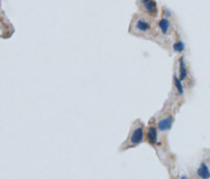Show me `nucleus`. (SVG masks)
<instances>
[{"label":"nucleus","instance_id":"2","mask_svg":"<svg viewBox=\"0 0 210 179\" xmlns=\"http://www.w3.org/2000/svg\"><path fill=\"white\" fill-rule=\"evenodd\" d=\"M172 68L176 70L179 78L184 83L186 91L191 90L195 84V79L192 75L190 63L186 58V55H181V56L176 57Z\"/></svg>","mask_w":210,"mask_h":179},{"label":"nucleus","instance_id":"6","mask_svg":"<svg viewBox=\"0 0 210 179\" xmlns=\"http://www.w3.org/2000/svg\"><path fill=\"white\" fill-rule=\"evenodd\" d=\"M186 43H185L184 39L181 36V31L180 29L176 32L175 36H173L172 42H171V51L170 55H175L176 57L181 56V55H186Z\"/></svg>","mask_w":210,"mask_h":179},{"label":"nucleus","instance_id":"9","mask_svg":"<svg viewBox=\"0 0 210 179\" xmlns=\"http://www.w3.org/2000/svg\"><path fill=\"white\" fill-rule=\"evenodd\" d=\"M160 16L171 19V20H176V16L175 12H173L171 9H169L168 7H166V5H162L161 7V10H160Z\"/></svg>","mask_w":210,"mask_h":179},{"label":"nucleus","instance_id":"5","mask_svg":"<svg viewBox=\"0 0 210 179\" xmlns=\"http://www.w3.org/2000/svg\"><path fill=\"white\" fill-rule=\"evenodd\" d=\"M138 13L146 17L158 20L160 17V10L157 0H137Z\"/></svg>","mask_w":210,"mask_h":179},{"label":"nucleus","instance_id":"8","mask_svg":"<svg viewBox=\"0 0 210 179\" xmlns=\"http://www.w3.org/2000/svg\"><path fill=\"white\" fill-rule=\"evenodd\" d=\"M197 175L201 179H209L210 178V167L205 161H202L200 167L197 170Z\"/></svg>","mask_w":210,"mask_h":179},{"label":"nucleus","instance_id":"7","mask_svg":"<svg viewBox=\"0 0 210 179\" xmlns=\"http://www.w3.org/2000/svg\"><path fill=\"white\" fill-rule=\"evenodd\" d=\"M145 135L149 144H151L153 147H156L158 142H159V130H158L156 120H154L153 117L150 119V123H149Z\"/></svg>","mask_w":210,"mask_h":179},{"label":"nucleus","instance_id":"4","mask_svg":"<svg viewBox=\"0 0 210 179\" xmlns=\"http://www.w3.org/2000/svg\"><path fill=\"white\" fill-rule=\"evenodd\" d=\"M169 98L172 99L179 107L185 102L186 98V89L181 79L179 78L178 74L175 68H172V76H171V92L169 94Z\"/></svg>","mask_w":210,"mask_h":179},{"label":"nucleus","instance_id":"3","mask_svg":"<svg viewBox=\"0 0 210 179\" xmlns=\"http://www.w3.org/2000/svg\"><path fill=\"white\" fill-rule=\"evenodd\" d=\"M145 125L140 119H137L132 123V126L129 132V135L127 137L126 142L123 144V150H127V148L138 147L144 141L146 135H145Z\"/></svg>","mask_w":210,"mask_h":179},{"label":"nucleus","instance_id":"1","mask_svg":"<svg viewBox=\"0 0 210 179\" xmlns=\"http://www.w3.org/2000/svg\"><path fill=\"white\" fill-rule=\"evenodd\" d=\"M128 33L134 37L141 38L144 40H149L157 43L158 31L157 20L146 17L140 13L132 15L130 23H129Z\"/></svg>","mask_w":210,"mask_h":179}]
</instances>
